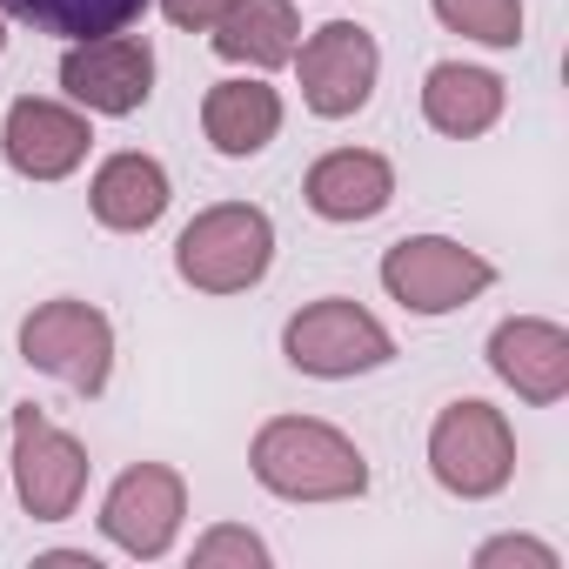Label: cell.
Instances as JSON below:
<instances>
[{"label":"cell","mask_w":569,"mask_h":569,"mask_svg":"<svg viewBox=\"0 0 569 569\" xmlns=\"http://www.w3.org/2000/svg\"><path fill=\"white\" fill-rule=\"evenodd\" d=\"M248 476L274 502H356L369 496V456L322 416H268L248 442Z\"/></svg>","instance_id":"obj_1"},{"label":"cell","mask_w":569,"mask_h":569,"mask_svg":"<svg viewBox=\"0 0 569 569\" xmlns=\"http://www.w3.org/2000/svg\"><path fill=\"white\" fill-rule=\"evenodd\" d=\"M274 268V214L254 201H214L174 234V274L194 296H248Z\"/></svg>","instance_id":"obj_2"},{"label":"cell","mask_w":569,"mask_h":569,"mask_svg":"<svg viewBox=\"0 0 569 569\" xmlns=\"http://www.w3.org/2000/svg\"><path fill=\"white\" fill-rule=\"evenodd\" d=\"M281 356H289L296 376L356 382V376H376L396 362V336L376 309H362L349 296H322V302H302L281 322Z\"/></svg>","instance_id":"obj_3"},{"label":"cell","mask_w":569,"mask_h":569,"mask_svg":"<svg viewBox=\"0 0 569 569\" xmlns=\"http://www.w3.org/2000/svg\"><path fill=\"white\" fill-rule=\"evenodd\" d=\"M422 456H429V476L449 496H462V502H489V496H502L516 482V429L482 396L442 402L436 422H429V449Z\"/></svg>","instance_id":"obj_4"},{"label":"cell","mask_w":569,"mask_h":569,"mask_svg":"<svg viewBox=\"0 0 569 569\" xmlns=\"http://www.w3.org/2000/svg\"><path fill=\"white\" fill-rule=\"evenodd\" d=\"M376 274H382V296L402 302L422 322L456 316V309H469L476 296L496 289V261L462 248L456 234H402L396 248H382Z\"/></svg>","instance_id":"obj_5"},{"label":"cell","mask_w":569,"mask_h":569,"mask_svg":"<svg viewBox=\"0 0 569 569\" xmlns=\"http://www.w3.org/2000/svg\"><path fill=\"white\" fill-rule=\"evenodd\" d=\"M21 362L94 402L114 376V322L81 296H54L21 316Z\"/></svg>","instance_id":"obj_6"},{"label":"cell","mask_w":569,"mask_h":569,"mask_svg":"<svg viewBox=\"0 0 569 569\" xmlns=\"http://www.w3.org/2000/svg\"><path fill=\"white\" fill-rule=\"evenodd\" d=\"M8 436H14V496H21V509H28L34 522H68V516L81 509V496H88V476H94L81 436L61 429V422H54L48 409H34V402L14 409Z\"/></svg>","instance_id":"obj_7"},{"label":"cell","mask_w":569,"mask_h":569,"mask_svg":"<svg viewBox=\"0 0 569 569\" xmlns=\"http://www.w3.org/2000/svg\"><path fill=\"white\" fill-rule=\"evenodd\" d=\"M296 81H302V108L316 121H349L369 108L376 81H382V48L362 21H322L302 48H296Z\"/></svg>","instance_id":"obj_8"},{"label":"cell","mask_w":569,"mask_h":569,"mask_svg":"<svg viewBox=\"0 0 569 569\" xmlns=\"http://www.w3.org/2000/svg\"><path fill=\"white\" fill-rule=\"evenodd\" d=\"M61 88L74 108L101 114V121H128L154 101V48L148 34L121 28V34H94V41H68L61 54Z\"/></svg>","instance_id":"obj_9"},{"label":"cell","mask_w":569,"mask_h":569,"mask_svg":"<svg viewBox=\"0 0 569 569\" xmlns=\"http://www.w3.org/2000/svg\"><path fill=\"white\" fill-rule=\"evenodd\" d=\"M181 522H188V482L168 462H134L101 496V536L134 562H161L174 549Z\"/></svg>","instance_id":"obj_10"},{"label":"cell","mask_w":569,"mask_h":569,"mask_svg":"<svg viewBox=\"0 0 569 569\" xmlns=\"http://www.w3.org/2000/svg\"><path fill=\"white\" fill-rule=\"evenodd\" d=\"M94 148V114L54 94H21L0 114V161L21 181H68L88 168Z\"/></svg>","instance_id":"obj_11"},{"label":"cell","mask_w":569,"mask_h":569,"mask_svg":"<svg viewBox=\"0 0 569 569\" xmlns=\"http://www.w3.org/2000/svg\"><path fill=\"white\" fill-rule=\"evenodd\" d=\"M489 376L502 389H516L522 402L549 409L569 396V329L549 316H502L489 329Z\"/></svg>","instance_id":"obj_12"},{"label":"cell","mask_w":569,"mask_h":569,"mask_svg":"<svg viewBox=\"0 0 569 569\" xmlns=\"http://www.w3.org/2000/svg\"><path fill=\"white\" fill-rule=\"evenodd\" d=\"M281 121H289V108H281V88H268L261 74H228L201 94V134L221 161H254L274 148Z\"/></svg>","instance_id":"obj_13"},{"label":"cell","mask_w":569,"mask_h":569,"mask_svg":"<svg viewBox=\"0 0 569 569\" xmlns=\"http://www.w3.org/2000/svg\"><path fill=\"white\" fill-rule=\"evenodd\" d=\"M302 201L336 221V228H356V221H376L389 201H396V161L376 154V148H329L309 174H302Z\"/></svg>","instance_id":"obj_14"},{"label":"cell","mask_w":569,"mask_h":569,"mask_svg":"<svg viewBox=\"0 0 569 569\" xmlns=\"http://www.w3.org/2000/svg\"><path fill=\"white\" fill-rule=\"evenodd\" d=\"M208 48L228 61V68H248V74H274L289 68L296 48H302V14L296 0H228L208 28Z\"/></svg>","instance_id":"obj_15"},{"label":"cell","mask_w":569,"mask_h":569,"mask_svg":"<svg viewBox=\"0 0 569 569\" xmlns=\"http://www.w3.org/2000/svg\"><path fill=\"white\" fill-rule=\"evenodd\" d=\"M168 201H174V181H168V168H161L154 154H141V148L108 154V161L94 168V181H88V208H94V221H101L108 234H148V228L168 214Z\"/></svg>","instance_id":"obj_16"},{"label":"cell","mask_w":569,"mask_h":569,"mask_svg":"<svg viewBox=\"0 0 569 569\" xmlns=\"http://www.w3.org/2000/svg\"><path fill=\"white\" fill-rule=\"evenodd\" d=\"M509 108V88L496 68H476V61H436L422 74V121L442 134V141H476L502 121Z\"/></svg>","instance_id":"obj_17"},{"label":"cell","mask_w":569,"mask_h":569,"mask_svg":"<svg viewBox=\"0 0 569 569\" xmlns=\"http://www.w3.org/2000/svg\"><path fill=\"white\" fill-rule=\"evenodd\" d=\"M154 0H0V14L34 28V34H54V41H94V34H121L134 28Z\"/></svg>","instance_id":"obj_18"},{"label":"cell","mask_w":569,"mask_h":569,"mask_svg":"<svg viewBox=\"0 0 569 569\" xmlns=\"http://www.w3.org/2000/svg\"><path fill=\"white\" fill-rule=\"evenodd\" d=\"M429 14L476 48H522V0H429Z\"/></svg>","instance_id":"obj_19"},{"label":"cell","mask_w":569,"mask_h":569,"mask_svg":"<svg viewBox=\"0 0 569 569\" xmlns=\"http://www.w3.org/2000/svg\"><path fill=\"white\" fill-rule=\"evenodd\" d=\"M188 562H194V569H268L274 556H268V542H261L254 529H241V522H214V529L194 536Z\"/></svg>","instance_id":"obj_20"},{"label":"cell","mask_w":569,"mask_h":569,"mask_svg":"<svg viewBox=\"0 0 569 569\" xmlns=\"http://www.w3.org/2000/svg\"><path fill=\"white\" fill-rule=\"evenodd\" d=\"M502 562H529V569H562V556L536 536H489L476 549V569H502Z\"/></svg>","instance_id":"obj_21"},{"label":"cell","mask_w":569,"mask_h":569,"mask_svg":"<svg viewBox=\"0 0 569 569\" xmlns=\"http://www.w3.org/2000/svg\"><path fill=\"white\" fill-rule=\"evenodd\" d=\"M154 8H161L181 34H208V28H214V14L228 8V0H154Z\"/></svg>","instance_id":"obj_22"},{"label":"cell","mask_w":569,"mask_h":569,"mask_svg":"<svg viewBox=\"0 0 569 569\" xmlns=\"http://www.w3.org/2000/svg\"><path fill=\"white\" fill-rule=\"evenodd\" d=\"M0 54H8V14H0Z\"/></svg>","instance_id":"obj_23"}]
</instances>
